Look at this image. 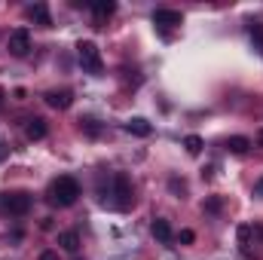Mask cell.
Masks as SVG:
<instances>
[{
	"label": "cell",
	"mask_w": 263,
	"mask_h": 260,
	"mask_svg": "<svg viewBox=\"0 0 263 260\" xmlns=\"http://www.w3.org/2000/svg\"><path fill=\"white\" fill-rule=\"evenodd\" d=\"M77 199H80V184H77L73 178L62 175V178H55V181L49 184V202H52V205L67 208V205H73Z\"/></svg>",
	"instance_id": "6da1fadb"
},
{
	"label": "cell",
	"mask_w": 263,
	"mask_h": 260,
	"mask_svg": "<svg viewBox=\"0 0 263 260\" xmlns=\"http://www.w3.org/2000/svg\"><path fill=\"white\" fill-rule=\"evenodd\" d=\"M77 59H80V65L83 70H89V73H101V52H98V46L92 43V40H80L77 43Z\"/></svg>",
	"instance_id": "7a4b0ae2"
},
{
	"label": "cell",
	"mask_w": 263,
	"mask_h": 260,
	"mask_svg": "<svg viewBox=\"0 0 263 260\" xmlns=\"http://www.w3.org/2000/svg\"><path fill=\"white\" fill-rule=\"evenodd\" d=\"M114 205L120 208V211H129L132 202H135V190H132V181L120 172V175H114Z\"/></svg>",
	"instance_id": "3957f363"
},
{
	"label": "cell",
	"mask_w": 263,
	"mask_h": 260,
	"mask_svg": "<svg viewBox=\"0 0 263 260\" xmlns=\"http://www.w3.org/2000/svg\"><path fill=\"white\" fill-rule=\"evenodd\" d=\"M0 211L6 214H28L31 211V193H6L0 196Z\"/></svg>",
	"instance_id": "277c9868"
},
{
	"label": "cell",
	"mask_w": 263,
	"mask_h": 260,
	"mask_svg": "<svg viewBox=\"0 0 263 260\" xmlns=\"http://www.w3.org/2000/svg\"><path fill=\"white\" fill-rule=\"evenodd\" d=\"M9 52H12L15 59H25V55L31 52V31H28V28H15V31L9 34Z\"/></svg>",
	"instance_id": "5b68a950"
},
{
	"label": "cell",
	"mask_w": 263,
	"mask_h": 260,
	"mask_svg": "<svg viewBox=\"0 0 263 260\" xmlns=\"http://www.w3.org/2000/svg\"><path fill=\"white\" fill-rule=\"evenodd\" d=\"M181 22H184V15L178 9H156L153 12V25L156 28H178Z\"/></svg>",
	"instance_id": "8992f818"
},
{
	"label": "cell",
	"mask_w": 263,
	"mask_h": 260,
	"mask_svg": "<svg viewBox=\"0 0 263 260\" xmlns=\"http://www.w3.org/2000/svg\"><path fill=\"white\" fill-rule=\"evenodd\" d=\"M70 101H73V95H70L67 89H52V92H46V104L55 107V110H67Z\"/></svg>",
	"instance_id": "52a82bcc"
},
{
	"label": "cell",
	"mask_w": 263,
	"mask_h": 260,
	"mask_svg": "<svg viewBox=\"0 0 263 260\" xmlns=\"http://www.w3.org/2000/svg\"><path fill=\"white\" fill-rule=\"evenodd\" d=\"M28 18H34V22L43 25V28H52V15H49L46 3H31V6H28Z\"/></svg>",
	"instance_id": "ba28073f"
},
{
	"label": "cell",
	"mask_w": 263,
	"mask_h": 260,
	"mask_svg": "<svg viewBox=\"0 0 263 260\" xmlns=\"http://www.w3.org/2000/svg\"><path fill=\"white\" fill-rule=\"evenodd\" d=\"M150 230H153V236H156L159 242H165V245L175 239V233H172V224H168L165 217H156V220L150 224Z\"/></svg>",
	"instance_id": "9c48e42d"
},
{
	"label": "cell",
	"mask_w": 263,
	"mask_h": 260,
	"mask_svg": "<svg viewBox=\"0 0 263 260\" xmlns=\"http://www.w3.org/2000/svg\"><path fill=\"white\" fill-rule=\"evenodd\" d=\"M25 135H28V141H43V138H46V120H40V117L28 120Z\"/></svg>",
	"instance_id": "30bf717a"
},
{
	"label": "cell",
	"mask_w": 263,
	"mask_h": 260,
	"mask_svg": "<svg viewBox=\"0 0 263 260\" xmlns=\"http://www.w3.org/2000/svg\"><path fill=\"white\" fill-rule=\"evenodd\" d=\"M126 132H129V135H138V138H147V135L153 132V126H150L144 117H132L129 123H126Z\"/></svg>",
	"instance_id": "8fae6325"
},
{
	"label": "cell",
	"mask_w": 263,
	"mask_h": 260,
	"mask_svg": "<svg viewBox=\"0 0 263 260\" xmlns=\"http://www.w3.org/2000/svg\"><path fill=\"white\" fill-rule=\"evenodd\" d=\"M248 147H251V141H248V138H242V135H236V138H230V141H227V150H230V153H236V156L248 153Z\"/></svg>",
	"instance_id": "7c38bea8"
},
{
	"label": "cell",
	"mask_w": 263,
	"mask_h": 260,
	"mask_svg": "<svg viewBox=\"0 0 263 260\" xmlns=\"http://www.w3.org/2000/svg\"><path fill=\"white\" fill-rule=\"evenodd\" d=\"M59 245H62L65 251H70V254H73V251L80 248V236H77L73 230H67V233H59Z\"/></svg>",
	"instance_id": "4fadbf2b"
},
{
	"label": "cell",
	"mask_w": 263,
	"mask_h": 260,
	"mask_svg": "<svg viewBox=\"0 0 263 260\" xmlns=\"http://www.w3.org/2000/svg\"><path fill=\"white\" fill-rule=\"evenodd\" d=\"M92 12H95L98 18L114 15V12H117V3H114V0H95V3H92Z\"/></svg>",
	"instance_id": "5bb4252c"
},
{
	"label": "cell",
	"mask_w": 263,
	"mask_h": 260,
	"mask_svg": "<svg viewBox=\"0 0 263 260\" xmlns=\"http://www.w3.org/2000/svg\"><path fill=\"white\" fill-rule=\"evenodd\" d=\"M248 34H251L254 46H260V49H263V18H257V22H248Z\"/></svg>",
	"instance_id": "9a60e30c"
},
{
	"label": "cell",
	"mask_w": 263,
	"mask_h": 260,
	"mask_svg": "<svg viewBox=\"0 0 263 260\" xmlns=\"http://www.w3.org/2000/svg\"><path fill=\"white\" fill-rule=\"evenodd\" d=\"M184 147H187L190 156H199V153H202V138H199V135H187V138H184Z\"/></svg>",
	"instance_id": "2e32d148"
},
{
	"label": "cell",
	"mask_w": 263,
	"mask_h": 260,
	"mask_svg": "<svg viewBox=\"0 0 263 260\" xmlns=\"http://www.w3.org/2000/svg\"><path fill=\"white\" fill-rule=\"evenodd\" d=\"M236 236H239V245H248V242H251V236H254V227L242 224V227L236 230Z\"/></svg>",
	"instance_id": "e0dca14e"
},
{
	"label": "cell",
	"mask_w": 263,
	"mask_h": 260,
	"mask_svg": "<svg viewBox=\"0 0 263 260\" xmlns=\"http://www.w3.org/2000/svg\"><path fill=\"white\" fill-rule=\"evenodd\" d=\"M205 208H208V211H220V199H208Z\"/></svg>",
	"instance_id": "ac0fdd59"
},
{
	"label": "cell",
	"mask_w": 263,
	"mask_h": 260,
	"mask_svg": "<svg viewBox=\"0 0 263 260\" xmlns=\"http://www.w3.org/2000/svg\"><path fill=\"white\" fill-rule=\"evenodd\" d=\"M193 239H196V236H193V230H184V233H181V242H184V245H190Z\"/></svg>",
	"instance_id": "d6986e66"
},
{
	"label": "cell",
	"mask_w": 263,
	"mask_h": 260,
	"mask_svg": "<svg viewBox=\"0 0 263 260\" xmlns=\"http://www.w3.org/2000/svg\"><path fill=\"white\" fill-rule=\"evenodd\" d=\"M40 260H59V254H55V251H43V254H40Z\"/></svg>",
	"instance_id": "ffe728a7"
},
{
	"label": "cell",
	"mask_w": 263,
	"mask_h": 260,
	"mask_svg": "<svg viewBox=\"0 0 263 260\" xmlns=\"http://www.w3.org/2000/svg\"><path fill=\"white\" fill-rule=\"evenodd\" d=\"M254 193H257V196H263V178L257 181V187H254Z\"/></svg>",
	"instance_id": "44dd1931"
},
{
	"label": "cell",
	"mask_w": 263,
	"mask_h": 260,
	"mask_svg": "<svg viewBox=\"0 0 263 260\" xmlns=\"http://www.w3.org/2000/svg\"><path fill=\"white\" fill-rule=\"evenodd\" d=\"M0 101H3V89H0Z\"/></svg>",
	"instance_id": "7402d4cb"
},
{
	"label": "cell",
	"mask_w": 263,
	"mask_h": 260,
	"mask_svg": "<svg viewBox=\"0 0 263 260\" xmlns=\"http://www.w3.org/2000/svg\"><path fill=\"white\" fill-rule=\"evenodd\" d=\"M260 144H263V132H260Z\"/></svg>",
	"instance_id": "603a6c76"
},
{
	"label": "cell",
	"mask_w": 263,
	"mask_h": 260,
	"mask_svg": "<svg viewBox=\"0 0 263 260\" xmlns=\"http://www.w3.org/2000/svg\"><path fill=\"white\" fill-rule=\"evenodd\" d=\"M0 156H3V150H0Z\"/></svg>",
	"instance_id": "cb8c5ba5"
}]
</instances>
